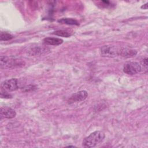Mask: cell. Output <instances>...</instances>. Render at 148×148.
I'll return each instance as SVG.
<instances>
[{
	"label": "cell",
	"mask_w": 148,
	"mask_h": 148,
	"mask_svg": "<svg viewBox=\"0 0 148 148\" xmlns=\"http://www.w3.org/2000/svg\"><path fill=\"white\" fill-rule=\"evenodd\" d=\"M105 137L103 132L101 131H95L91 133L86 137L82 142V145L84 147H92L102 142Z\"/></svg>",
	"instance_id": "6da1fadb"
},
{
	"label": "cell",
	"mask_w": 148,
	"mask_h": 148,
	"mask_svg": "<svg viewBox=\"0 0 148 148\" xmlns=\"http://www.w3.org/2000/svg\"><path fill=\"white\" fill-rule=\"evenodd\" d=\"M21 60L12 58L6 56H1L0 68L1 69H9L24 65Z\"/></svg>",
	"instance_id": "7a4b0ae2"
},
{
	"label": "cell",
	"mask_w": 148,
	"mask_h": 148,
	"mask_svg": "<svg viewBox=\"0 0 148 148\" xmlns=\"http://www.w3.org/2000/svg\"><path fill=\"white\" fill-rule=\"evenodd\" d=\"M121 47H118L115 46L106 45L103 46L101 49V55L103 57H114L120 56Z\"/></svg>",
	"instance_id": "3957f363"
},
{
	"label": "cell",
	"mask_w": 148,
	"mask_h": 148,
	"mask_svg": "<svg viewBox=\"0 0 148 148\" xmlns=\"http://www.w3.org/2000/svg\"><path fill=\"white\" fill-rule=\"evenodd\" d=\"M1 89L4 92L13 91L18 89V82L16 78L6 79L1 83Z\"/></svg>",
	"instance_id": "277c9868"
},
{
	"label": "cell",
	"mask_w": 148,
	"mask_h": 148,
	"mask_svg": "<svg viewBox=\"0 0 148 148\" xmlns=\"http://www.w3.org/2000/svg\"><path fill=\"white\" fill-rule=\"evenodd\" d=\"M142 66L139 62H129L126 63L123 67V72L128 75H135L141 71Z\"/></svg>",
	"instance_id": "5b68a950"
},
{
	"label": "cell",
	"mask_w": 148,
	"mask_h": 148,
	"mask_svg": "<svg viewBox=\"0 0 148 148\" xmlns=\"http://www.w3.org/2000/svg\"><path fill=\"white\" fill-rule=\"evenodd\" d=\"M88 97V92L85 90L79 91L73 94L69 98L68 103H73L85 100Z\"/></svg>",
	"instance_id": "8992f818"
},
{
	"label": "cell",
	"mask_w": 148,
	"mask_h": 148,
	"mask_svg": "<svg viewBox=\"0 0 148 148\" xmlns=\"http://www.w3.org/2000/svg\"><path fill=\"white\" fill-rule=\"evenodd\" d=\"M0 113L1 117L6 119L14 118L16 115L15 110L9 107H1Z\"/></svg>",
	"instance_id": "52a82bcc"
},
{
	"label": "cell",
	"mask_w": 148,
	"mask_h": 148,
	"mask_svg": "<svg viewBox=\"0 0 148 148\" xmlns=\"http://www.w3.org/2000/svg\"><path fill=\"white\" fill-rule=\"evenodd\" d=\"M47 51H50L49 49L45 47H39V46H36L30 49L29 53L31 55H42L44 54H47Z\"/></svg>",
	"instance_id": "ba28073f"
},
{
	"label": "cell",
	"mask_w": 148,
	"mask_h": 148,
	"mask_svg": "<svg viewBox=\"0 0 148 148\" xmlns=\"http://www.w3.org/2000/svg\"><path fill=\"white\" fill-rule=\"evenodd\" d=\"M43 42L45 44L49 45H60L63 42V40L58 38L47 37L43 39Z\"/></svg>",
	"instance_id": "9c48e42d"
},
{
	"label": "cell",
	"mask_w": 148,
	"mask_h": 148,
	"mask_svg": "<svg viewBox=\"0 0 148 148\" xmlns=\"http://www.w3.org/2000/svg\"><path fill=\"white\" fill-rule=\"evenodd\" d=\"M136 54H137V51L135 50L121 47L120 56H121L124 57H126V58L132 57L135 56Z\"/></svg>",
	"instance_id": "30bf717a"
},
{
	"label": "cell",
	"mask_w": 148,
	"mask_h": 148,
	"mask_svg": "<svg viewBox=\"0 0 148 148\" xmlns=\"http://www.w3.org/2000/svg\"><path fill=\"white\" fill-rule=\"evenodd\" d=\"M58 22L61 24H65L68 25H78L79 22L72 18H62L58 20Z\"/></svg>",
	"instance_id": "8fae6325"
},
{
	"label": "cell",
	"mask_w": 148,
	"mask_h": 148,
	"mask_svg": "<svg viewBox=\"0 0 148 148\" xmlns=\"http://www.w3.org/2000/svg\"><path fill=\"white\" fill-rule=\"evenodd\" d=\"M53 34L59 36H62V37H65V38H68L72 35V34L66 30H57L54 31Z\"/></svg>",
	"instance_id": "7c38bea8"
},
{
	"label": "cell",
	"mask_w": 148,
	"mask_h": 148,
	"mask_svg": "<svg viewBox=\"0 0 148 148\" xmlns=\"http://www.w3.org/2000/svg\"><path fill=\"white\" fill-rule=\"evenodd\" d=\"M12 38H13V36L11 34L7 33V32H1V36H0V40L1 41H5V40H10Z\"/></svg>",
	"instance_id": "4fadbf2b"
},
{
	"label": "cell",
	"mask_w": 148,
	"mask_h": 148,
	"mask_svg": "<svg viewBox=\"0 0 148 148\" xmlns=\"http://www.w3.org/2000/svg\"><path fill=\"white\" fill-rule=\"evenodd\" d=\"M142 65H143V66H145L146 68H147V58H144V59L142 60Z\"/></svg>",
	"instance_id": "5bb4252c"
},
{
	"label": "cell",
	"mask_w": 148,
	"mask_h": 148,
	"mask_svg": "<svg viewBox=\"0 0 148 148\" xmlns=\"http://www.w3.org/2000/svg\"><path fill=\"white\" fill-rule=\"evenodd\" d=\"M141 8H143L145 9H147V3H146L145 4H144L143 5H142L141 6Z\"/></svg>",
	"instance_id": "9a60e30c"
}]
</instances>
